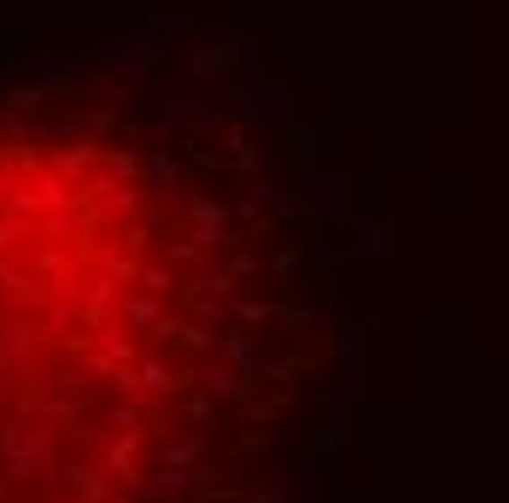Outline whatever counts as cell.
Segmentation results:
<instances>
[{"instance_id": "cell-1", "label": "cell", "mask_w": 509, "mask_h": 503, "mask_svg": "<svg viewBox=\"0 0 509 503\" xmlns=\"http://www.w3.org/2000/svg\"><path fill=\"white\" fill-rule=\"evenodd\" d=\"M323 152H328V123H287L281 129V159L293 170H311Z\"/></svg>"}, {"instance_id": "cell-2", "label": "cell", "mask_w": 509, "mask_h": 503, "mask_svg": "<svg viewBox=\"0 0 509 503\" xmlns=\"http://www.w3.org/2000/svg\"><path fill=\"white\" fill-rule=\"evenodd\" d=\"M240 41H217V48H194L187 53V65H194L199 76H205V82H229V76H235V65H240Z\"/></svg>"}, {"instance_id": "cell-3", "label": "cell", "mask_w": 509, "mask_h": 503, "mask_svg": "<svg viewBox=\"0 0 509 503\" xmlns=\"http://www.w3.org/2000/svg\"><path fill=\"white\" fill-rule=\"evenodd\" d=\"M30 53H36V36H30V30L0 24V59H6V65H24Z\"/></svg>"}]
</instances>
